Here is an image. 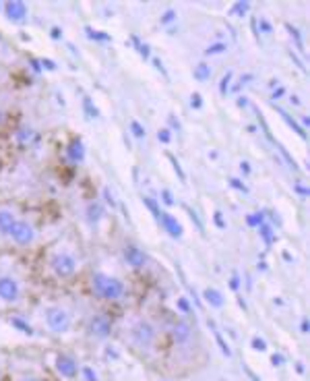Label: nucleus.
I'll use <instances>...</instances> for the list:
<instances>
[{"mask_svg": "<svg viewBox=\"0 0 310 381\" xmlns=\"http://www.w3.org/2000/svg\"><path fill=\"white\" fill-rule=\"evenodd\" d=\"M91 286H93V292L106 298V301H118V298L124 296V284L108 273H95L93 280H91Z\"/></svg>", "mask_w": 310, "mask_h": 381, "instance_id": "f257e3e1", "label": "nucleus"}, {"mask_svg": "<svg viewBox=\"0 0 310 381\" xmlns=\"http://www.w3.org/2000/svg\"><path fill=\"white\" fill-rule=\"evenodd\" d=\"M45 326H48L50 331L54 333H66L73 326V319L68 315V311L62 307H48L45 309Z\"/></svg>", "mask_w": 310, "mask_h": 381, "instance_id": "f03ea898", "label": "nucleus"}, {"mask_svg": "<svg viewBox=\"0 0 310 381\" xmlns=\"http://www.w3.org/2000/svg\"><path fill=\"white\" fill-rule=\"evenodd\" d=\"M50 268L58 278H71V275L77 272V259L68 251H58L52 255Z\"/></svg>", "mask_w": 310, "mask_h": 381, "instance_id": "7ed1b4c3", "label": "nucleus"}, {"mask_svg": "<svg viewBox=\"0 0 310 381\" xmlns=\"http://www.w3.org/2000/svg\"><path fill=\"white\" fill-rule=\"evenodd\" d=\"M131 338L139 348H149V346L155 342V327L151 326V321L139 319L131 327Z\"/></svg>", "mask_w": 310, "mask_h": 381, "instance_id": "20e7f679", "label": "nucleus"}, {"mask_svg": "<svg viewBox=\"0 0 310 381\" xmlns=\"http://www.w3.org/2000/svg\"><path fill=\"white\" fill-rule=\"evenodd\" d=\"M8 238L19 247H29V245H33V240H36V230H33V226L29 222L17 218L13 228L8 230Z\"/></svg>", "mask_w": 310, "mask_h": 381, "instance_id": "39448f33", "label": "nucleus"}, {"mask_svg": "<svg viewBox=\"0 0 310 381\" xmlns=\"http://www.w3.org/2000/svg\"><path fill=\"white\" fill-rule=\"evenodd\" d=\"M19 298H21V284L13 275H0V301L17 303Z\"/></svg>", "mask_w": 310, "mask_h": 381, "instance_id": "423d86ee", "label": "nucleus"}, {"mask_svg": "<svg viewBox=\"0 0 310 381\" xmlns=\"http://www.w3.org/2000/svg\"><path fill=\"white\" fill-rule=\"evenodd\" d=\"M54 367H56V373L64 379H75L77 373H79V367H77V361L73 356L68 354H58L54 361Z\"/></svg>", "mask_w": 310, "mask_h": 381, "instance_id": "0eeeda50", "label": "nucleus"}, {"mask_svg": "<svg viewBox=\"0 0 310 381\" xmlns=\"http://www.w3.org/2000/svg\"><path fill=\"white\" fill-rule=\"evenodd\" d=\"M89 333L91 336H95L99 340L103 338H108L110 333H112V323L106 315H93L89 319Z\"/></svg>", "mask_w": 310, "mask_h": 381, "instance_id": "6e6552de", "label": "nucleus"}, {"mask_svg": "<svg viewBox=\"0 0 310 381\" xmlns=\"http://www.w3.org/2000/svg\"><path fill=\"white\" fill-rule=\"evenodd\" d=\"M4 15L8 21L13 23H23L27 19V6L19 2V0H13V2H6L4 4Z\"/></svg>", "mask_w": 310, "mask_h": 381, "instance_id": "1a4fd4ad", "label": "nucleus"}, {"mask_svg": "<svg viewBox=\"0 0 310 381\" xmlns=\"http://www.w3.org/2000/svg\"><path fill=\"white\" fill-rule=\"evenodd\" d=\"M157 220L162 222V226L168 230V234L170 236H174V238H180L182 236V226H180V222L176 220L174 216H170V214H166V212H159V216H157Z\"/></svg>", "mask_w": 310, "mask_h": 381, "instance_id": "9d476101", "label": "nucleus"}, {"mask_svg": "<svg viewBox=\"0 0 310 381\" xmlns=\"http://www.w3.org/2000/svg\"><path fill=\"white\" fill-rule=\"evenodd\" d=\"M122 255H124V261L129 263L131 268H143L145 261H147L145 253L141 249H136V247H124Z\"/></svg>", "mask_w": 310, "mask_h": 381, "instance_id": "9b49d317", "label": "nucleus"}, {"mask_svg": "<svg viewBox=\"0 0 310 381\" xmlns=\"http://www.w3.org/2000/svg\"><path fill=\"white\" fill-rule=\"evenodd\" d=\"M190 327H188V323H184V321H178L174 327H172V338L176 340V344H184V342H188L190 340Z\"/></svg>", "mask_w": 310, "mask_h": 381, "instance_id": "f8f14e48", "label": "nucleus"}, {"mask_svg": "<svg viewBox=\"0 0 310 381\" xmlns=\"http://www.w3.org/2000/svg\"><path fill=\"white\" fill-rule=\"evenodd\" d=\"M66 156L71 158L73 162H83V158H85V145H83V141L81 139H73L71 143H68V147H66Z\"/></svg>", "mask_w": 310, "mask_h": 381, "instance_id": "ddd939ff", "label": "nucleus"}, {"mask_svg": "<svg viewBox=\"0 0 310 381\" xmlns=\"http://www.w3.org/2000/svg\"><path fill=\"white\" fill-rule=\"evenodd\" d=\"M203 298L207 305H211L215 309H221L223 307V294L217 290V288H205L203 290Z\"/></svg>", "mask_w": 310, "mask_h": 381, "instance_id": "4468645a", "label": "nucleus"}, {"mask_svg": "<svg viewBox=\"0 0 310 381\" xmlns=\"http://www.w3.org/2000/svg\"><path fill=\"white\" fill-rule=\"evenodd\" d=\"M17 222V216L10 210H0V234L8 236V230Z\"/></svg>", "mask_w": 310, "mask_h": 381, "instance_id": "2eb2a0df", "label": "nucleus"}, {"mask_svg": "<svg viewBox=\"0 0 310 381\" xmlns=\"http://www.w3.org/2000/svg\"><path fill=\"white\" fill-rule=\"evenodd\" d=\"M10 326H13L19 333H23V336H33V333H36V331H33V327H31V323L25 321L21 315H15L13 319H10Z\"/></svg>", "mask_w": 310, "mask_h": 381, "instance_id": "dca6fc26", "label": "nucleus"}, {"mask_svg": "<svg viewBox=\"0 0 310 381\" xmlns=\"http://www.w3.org/2000/svg\"><path fill=\"white\" fill-rule=\"evenodd\" d=\"M87 218H89V222L97 224V222L101 220V218H103V207H101L97 201L89 203V205H87Z\"/></svg>", "mask_w": 310, "mask_h": 381, "instance_id": "f3484780", "label": "nucleus"}, {"mask_svg": "<svg viewBox=\"0 0 310 381\" xmlns=\"http://www.w3.org/2000/svg\"><path fill=\"white\" fill-rule=\"evenodd\" d=\"M211 77V68L207 66L205 62H201L197 68H194V79H199V81H207Z\"/></svg>", "mask_w": 310, "mask_h": 381, "instance_id": "a211bd4d", "label": "nucleus"}, {"mask_svg": "<svg viewBox=\"0 0 310 381\" xmlns=\"http://www.w3.org/2000/svg\"><path fill=\"white\" fill-rule=\"evenodd\" d=\"M250 346H252V350H257V352H265L267 350V342L265 338H261V336H255L250 340Z\"/></svg>", "mask_w": 310, "mask_h": 381, "instance_id": "6ab92c4d", "label": "nucleus"}, {"mask_svg": "<svg viewBox=\"0 0 310 381\" xmlns=\"http://www.w3.org/2000/svg\"><path fill=\"white\" fill-rule=\"evenodd\" d=\"M131 131L134 133L136 139H143V137H145V126H141L136 120H133V122H131Z\"/></svg>", "mask_w": 310, "mask_h": 381, "instance_id": "aec40b11", "label": "nucleus"}, {"mask_svg": "<svg viewBox=\"0 0 310 381\" xmlns=\"http://www.w3.org/2000/svg\"><path fill=\"white\" fill-rule=\"evenodd\" d=\"M227 50V46L225 44H213V46H209V48L205 50V54L209 56V54H221V52H225Z\"/></svg>", "mask_w": 310, "mask_h": 381, "instance_id": "412c9836", "label": "nucleus"}, {"mask_svg": "<svg viewBox=\"0 0 310 381\" xmlns=\"http://www.w3.org/2000/svg\"><path fill=\"white\" fill-rule=\"evenodd\" d=\"M215 340H217V344H220V348H221V352H223L225 356L232 354V350H229V346L223 342V338H221V333H220V331H215Z\"/></svg>", "mask_w": 310, "mask_h": 381, "instance_id": "4be33fe9", "label": "nucleus"}, {"mask_svg": "<svg viewBox=\"0 0 310 381\" xmlns=\"http://www.w3.org/2000/svg\"><path fill=\"white\" fill-rule=\"evenodd\" d=\"M81 373H83L85 381H97V373H95L91 367H83V369H81Z\"/></svg>", "mask_w": 310, "mask_h": 381, "instance_id": "5701e85b", "label": "nucleus"}, {"mask_svg": "<svg viewBox=\"0 0 310 381\" xmlns=\"http://www.w3.org/2000/svg\"><path fill=\"white\" fill-rule=\"evenodd\" d=\"M31 135H33V133H31L29 129H21V131L17 133V141L25 143V141H29V139H31Z\"/></svg>", "mask_w": 310, "mask_h": 381, "instance_id": "b1692460", "label": "nucleus"}, {"mask_svg": "<svg viewBox=\"0 0 310 381\" xmlns=\"http://www.w3.org/2000/svg\"><path fill=\"white\" fill-rule=\"evenodd\" d=\"M174 19H176V10H166L164 17H162V23H164V25H168V23H172Z\"/></svg>", "mask_w": 310, "mask_h": 381, "instance_id": "393cba45", "label": "nucleus"}, {"mask_svg": "<svg viewBox=\"0 0 310 381\" xmlns=\"http://www.w3.org/2000/svg\"><path fill=\"white\" fill-rule=\"evenodd\" d=\"M178 307H180L182 311H184V313H190V311H192V307L188 305L186 298H180V301H178Z\"/></svg>", "mask_w": 310, "mask_h": 381, "instance_id": "a878e982", "label": "nucleus"}, {"mask_svg": "<svg viewBox=\"0 0 310 381\" xmlns=\"http://www.w3.org/2000/svg\"><path fill=\"white\" fill-rule=\"evenodd\" d=\"M162 195H164V203H166V205H174V203H176V201H174V197H172V193H170V191H164Z\"/></svg>", "mask_w": 310, "mask_h": 381, "instance_id": "bb28decb", "label": "nucleus"}, {"mask_svg": "<svg viewBox=\"0 0 310 381\" xmlns=\"http://www.w3.org/2000/svg\"><path fill=\"white\" fill-rule=\"evenodd\" d=\"M271 363H273L275 367H281V365H283V356H281V354H273V356H271Z\"/></svg>", "mask_w": 310, "mask_h": 381, "instance_id": "cd10ccee", "label": "nucleus"}, {"mask_svg": "<svg viewBox=\"0 0 310 381\" xmlns=\"http://www.w3.org/2000/svg\"><path fill=\"white\" fill-rule=\"evenodd\" d=\"M157 139H162L164 143H168V141H170V131H166V129L159 131V133H157Z\"/></svg>", "mask_w": 310, "mask_h": 381, "instance_id": "c85d7f7f", "label": "nucleus"}, {"mask_svg": "<svg viewBox=\"0 0 310 381\" xmlns=\"http://www.w3.org/2000/svg\"><path fill=\"white\" fill-rule=\"evenodd\" d=\"M229 79H232V73H229L223 81H221V94H225V89H227V83H229Z\"/></svg>", "mask_w": 310, "mask_h": 381, "instance_id": "c756f323", "label": "nucleus"}, {"mask_svg": "<svg viewBox=\"0 0 310 381\" xmlns=\"http://www.w3.org/2000/svg\"><path fill=\"white\" fill-rule=\"evenodd\" d=\"M300 329H302V333H308V329H310V323H308V319H302V323H300Z\"/></svg>", "mask_w": 310, "mask_h": 381, "instance_id": "7c9ffc66", "label": "nucleus"}, {"mask_svg": "<svg viewBox=\"0 0 310 381\" xmlns=\"http://www.w3.org/2000/svg\"><path fill=\"white\" fill-rule=\"evenodd\" d=\"M234 10H236V13H242V15H244L246 10H248V4H236V8H234Z\"/></svg>", "mask_w": 310, "mask_h": 381, "instance_id": "2f4dec72", "label": "nucleus"}, {"mask_svg": "<svg viewBox=\"0 0 310 381\" xmlns=\"http://www.w3.org/2000/svg\"><path fill=\"white\" fill-rule=\"evenodd\" d=\"M229 288H232V290H238V288H240L238 278H232V280H229Z\"/></svg>", "mask_w": 310, "mask_h": 381, "instance_id": "473e14b6", "label": "nucleus"}, {"mask_svg": "<svg viewBox=\"0 0 310 381\" xmlns=\"http://www.w3.org/2000/svg\"><path fill=\"white\" fill-rule=\"evenodd\" d=\"M192 102H194V108H201V96L199 94L192 96Z\"/></svg>", "mask_w": 310, "mask_h": 381, "instance_id": "72a5a7b5", "label": "nucleus"}, {"mask_svg": "<svg viewBox=\"0 0 310 381\" xmlns=\"http://www.w3.org/2000/svg\"><path fill=\"white\" fill-rule=\"evenodd\" d=\"M232 184H234L236 189H242V191H246V187H244V184L240 182V180H236V178H232Z\"/></svg>", "mask_w": 310, "mask_h": 381, "instance_id": "f704fd0d", "label": "nucleus"}, {"mask_svg": "<svg viewBox=\"0 0 310 381\" xmlns=\"http://www.w3.org/2000/svg\"><path fill=\"white\" fill-rule=\"evenodd\" d=\"M215 222H217V226H220V228H223V222H221V214H215Z\"/></svg>", "mask_w": 310, "mask_h": 381, "instance_id": "c9c22d12", "label": "nucleus"}, {"mask_svg": "<svg viewBox=\"0 0 310 381\" xmlns=\"http://www.w3.org/2000/svg\"><path fill=\"white\" fill-rule=\"evenodd\" d=\"M296 371H298V373H304V365L298 363V365H296Z\"/></svg>", "mask_w": 310, "mask_h": 381, "instance_id": "e433bc0d", "label": "nucleus"}, {"mask_svg": "<svg viewBox=\"0 0 310 381\" xmlns=\"http://www.w3.org/2000/svg\"><path fill=\"white\" fill-rule=\"evenodd\" d=\"M2 122H4V112L0 110V124H2Z\"/></svg>", "mask_w": 310, "mask_h": 381, "instance_id": "4c0bfd02", "label": "nucleus"}, {"mask_svg": "<svg viewBox=\"0 0 310 381\" xmlns=\"http://www.w3.org/2000/svg\"><path fill=\"white\" fill-rule=\"evenodd\" d=\"M23 381H38V379H23Z\"/></svg>", "mask_w": 310, "mask_h": 381, "instance_id": "58836bf2", "label": "nucleus"}, {"mask_svg": "<svg viewBox=\"0 0 310 381\" xmlns=\"http://www.w3.org/2000/svg\"><path fill=\"white\" fill-rule=\"evenodd\" d=\"M0 379H2V371H0Z\"/></svg>", "mask_w": 310, "mask_h": 381, "instance_id": "ea45409f", "label": "nucleus"}]
</instances>
